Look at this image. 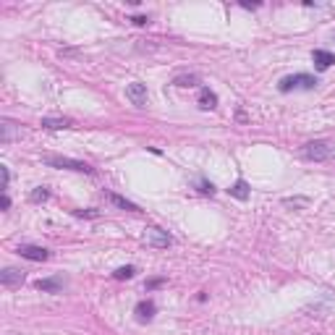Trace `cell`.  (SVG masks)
Here are the masks:
<instances>
[{"instance_id":"9c48e42d","label":"cell","mask_w":335,"mask_h":335,"mask_svg":"<svg viewBox=\"0 0 335 335\" xmlns=\"http://www.w3.org/2000/svg\"><path fill=\"white\" fill-rule=\"evenodd\" d=\"M133 311H137V320H139V322H149V320L154 317V304H152V301H139Z\"/></svg>"},{"instance_id":"30bf717a","label":"cell","mask_w":335,"mask_h":335,"mask_svg":"<svg viewBox=\"0 0 335 335\" xmlns=\"http://www.w3.org/2000/svg\"><path fill=\"white\" fill-rule=\"evenodd\" d=\"M228 194L236 196V199H241V202H247V199H249V184L243 181V178H238V181L228 189Z\"/></svg>"},{"instance_id":"603a6c76","label":"cell","mask_w":335,"mask_h":335,"mask_svg":"<svg viewBox=\"0 0 335 335\" xmlns=\"http://www.w3.org/2000/svg\"><path fill=\"white\" fill-rule=\"evenodd\" d=\"M158 285H163V280H149L147 283V288H158Z\"/></svg>"},{"instance_id":"44dd1931","label":"cell","mask_w":335,"mask_h":335,"mask_svg":"<svg viewBox=\"0 0 335 335\" xmlns=\"http://www.w3.org/2000/svg\"><path fill=\"white\" fill-rule=\"evenodd\" d=\"M0 207H3V210H8V207H11V199H8V194H3V199H0Z\"/></svg>"},{"instance_id":"8fae6325","label":"cell","mask_w":335,"mask_h":335,"mask_svg":"<svg viewBox=\"0 0 335 335\" xmlns=\"http://www.w3.org/2000/svg\"><path fill=\"white\" fill-rule=\"evenodd\" d=\"M39 291H50V294H60L63 291V280L60 278H48V280H37Z\"/></svg>"},{"instance_id":"4fadbf2b","label":"cell","mask_w":335,"mask_h":335,"mask_svg":"<svg viewBox=\"0 0 335 335\" xmlns=\"http://www.w3.org/2000/svg\"><path fill=\"white\" fill-rule=\"evenodd\" d=\"M69 126H71V118H42V128H50V131L69 128Z\"/></svg>"},{"instance_id":"7c38bea8","label":"cell","mask_w":335,"mask_h":335,"mask_svg":"<svg viewBox=\"0 0 335 335\" xmlns=\"http://www.w3.org/2000/svg\"><path fill=\"white\" fill-rule=\"evenodd\" d=\"M215 105H217V95L210 92V89H202V92H199V107H202V110H212Z\"/></svg>"},{"instance_id":"e0dca14e","label":"cell","mask_w":335,"mask_h":335,"mask_svg":"<svg viewBox=\"0 0 335 335\" xmlns=\"http://www.w3.org/2000/svg\"><path fill=\"white\" fill-rule=\"evenodd\" d=\"M133 273H137V270H133L131 264H126V267H118V270L113 273V278L116 280H128V278H133Z\"/></svg>"},{"instance_id":"6da1fadb","label":"cell","mask_w":335,"mask_h":335,"mask_svg":"<svg viewBox=\"0 0 335 335\" xmlns=\"http://www.w3.org/2000/svg\"><path fill=\"white\" fill-rule=\"evenodd\" d=\"M278 86H280V92H291V89H315L317 79L309 76V74H294V76H285Z\"/></svg>"},{"instance_id":"ac0fdd59","label":"cell","mask_w":335,"mask_h":335,"mask_svg":"<svg viewBox=\"0 0 335 335\" xmlns=\"http://www.w3.org/2000/svg\"><path fill=\"white\" fill-rule=\"evenodd\" d=\"M50 196V191L44 189V186H37L34 191H32V202H44V199Z\"/></svg>"},{"instance_id":"52a82bcc","label":"cell","mask_w":335,"mask_h":335,"mask_svg":"<svg viewBox=\"0 0 335 335\" xmlns=\"http://www.w3.org/2000/svg\"><path fill=\"white\" fill-rule=\"evenodd\" d=\"M0 283H3L6 288H16V285L24 283V273L16 270V267H6V270L0 273Z\"/></svg>"},{"instance_id":"ffe728a7","label":"cell","mask_w":335,"mask_h":335,"mask_svg":"<svg viewBox=\"0 0 335 335\" xmlns=\"http://www.w3.org/2000/svg\"><path fill=\"white\" fill-rule=\"evenodd\" d=\"M131 21H133V24H137V27H144V24H147V18H144V16H133Z\"/></svg>"},{"instance_id":"2e32d148","label":"cell","mask_w":335,"mask_h":335,"mask_svg":"<svg viewBox=\"0 0 335 335\" xmlns=\"http://www.w3.org/2000/svg\"><path fill=\"white\" fill-rule=\"evenodd\" d=\"M13 137H16L13 126H11L8 121H3V123H0V144H8V142H11Z\"/></svg>"},{"instance_id":"277c9868","label":"cell","mask_w":335,"mask_h":335,"mask_svg":"<svg viewBox=\"0 0 335 335\" xmlns=\"http://www.w3.org/2000/svg\"><path fill=\"white\" fill-rule=\"evenodd\" d=\"M144 241H147V247H154V249H168L170 243H173V238L168 236V231H160V228H147Z\"/></svg>"},{"instance_id":"5bb4252c","label":"cell","mask_w":335,"mask_h":335,"mask_svg":"<svg viewBox=\"0 0 335 335\" xmlns=\"http://www.w3.org/2000/svg\"><path fill=\"white\" fill-rule=\"evenodd\" d=\"M110 202L113 205H118L121 210H128V212H139V207L133 205V202H128L126 196H118V194H110Z\"/></svg>"},{"instance_id":"7a4b0ae2","label":"cell","mask_w":335,"mask_h":335,"mask_svg":"<svg viewBox=\"0 0 335 335\" xmlns=\"http://www.w3.org/2000/svg\"><path fill=\"white\" fill-rule=\"evenodd\" d=\"M44 163L53 168H65V170H76V173H92V165H86L84 160H74V158H55V154H48Z\"/></svg>"},{"instance_id":"5b68a950","label":"cell","mask_w":335,"mask_h":335,"mask_svg":"<svg viewBox=\"0 0 335 335\" xmlns=\"http://www.w3.org/2000/svg\"><path fill=\"white\" fill-rule=\"evenodd\" d=\"M126 97L131 100V105H137V107H147V86L139 84V81H133L126 86Z\"/></svg>"},{"instance_id":"7402d4cb","label":"cell","mask_w":335,"mask_h":335,"mask_svg":"<svg viewBox=\"0 0 335 335\" xmlns=\"http://www.w3.org/2000/svg\"><path fill=\"white\" fill-rule=\"evenodd\" d=\"M285 205H306V199H285Z\"/></svg>"},{"instance_id":"3957f363","label":"cell","mask_w":335,"mask_h":335,"mask_svg":"<svg viewBox=\"0 0 335 335\" xmlns=\"http://www.w3.org/2000/svg\"><path fill=\"white\" fill-rule=\"evenodd\" d=\"M330 154H332V147H330L327 142H309V144L304 147V158H306V160H315V163L327 160Z\"/></svg>"},{"instance_id":"ba28073f","label":"cell","mask_w":335,"mask_h":335,"mask_svg":"<svg viewBox=\"0 0 335 335\" xmlns=\"http://www.w3.org/2000/svg\"><path fill=\"white\" fill-rule=\"evenodd\" d=\"M311 60L317 63L320 71H325V69H330V65L335 63V53H330V50H315V53H311Z\"/></svg>"},{"instance_id":"9a60e30c","label":"cell","mask_w":335,"mask_h":335,"mask_svg":"<svg viewBox=\"0 0 335 335\" xmlns=\"http://www.w3.org/2000/svg\"><path fill=\"white\" fill-rule=\"evenodd\" d=\"M175 86H196L199 84V76L196 74H181V76H175L173 79Z\"/></svg>"},{"instance_id":"d6986e66","label":"cell","mask_w":335,"mask_h":335,"mask_svg":"<svg viewBox=\"0 0 335 335\" xmlns=\"http://www.w3.org/2000/svg\"><path fill=\"white\" fill-rule=\"evenodd\" d=\"M0 178H3V181H0V189H3V194H6V189H8V168L6 165H0Z\"/></svg>"},{"instance_id":"8992f818","label":"cell","mask_w":335,"mask_h":335,"mask_svg":"<svg viewBox=\"0 0 335 335\" xmlns=\"http://www.w3.org/2000/svg\"><path fill=\"white\" fill-rule=\"evenodd\" d=\"M21 257H27V259H34V262H44L50 257L48 249H42V247H32V243H21V247L16 249Z\"/></svg>"}]
</instances>
